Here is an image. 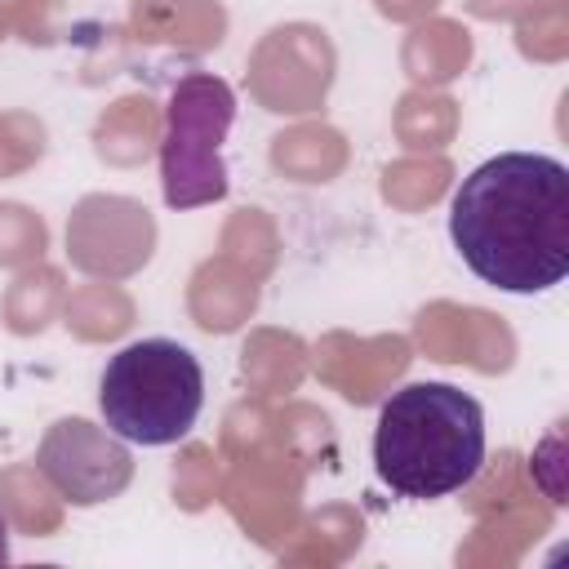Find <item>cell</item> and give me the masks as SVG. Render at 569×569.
Instances as JSON below:
<instances>
[{"mask_svg":"<svg viewBox=\"0 0 569 569\" xmlns=\"http://www.w3.org/2000/svg\"><path fill=\"white\" fill-rule=\"evenodd\" d=\"M449 240L476 280L547 293L569 276V169L542 151L476 164L449 200Z\"/></svg>","mask_w":569,"mask_h":569,"instance_id":"cell-1","label":"cell"},{"mask_svg":"<svg viewBox=\"0 0 569 569\" xmlns=\"http://www.w3.org/2000/svg\"><path fill=\"white\" fill-rule=\"evenodd\" d=\"M485 467V409L453 382L391 391L373 427V471L396 498H445Z\"/></svg>","mask_w":569,"mask_h":569,"instance_id":"cell-2","label":"cell"},{"mask_svg":"<svg viewBox=\"0 0 569 569\" xmlns=\"http://www.w3.org/2000/svg\"><path fill=\"white\" fill-rule=\"evenodd\" d=\"M98 409L116 440L173 445L204 409V369L173 338H138L120 347L98 378Z\"/></svg>","mask_w":569,"mask_h":569,"instance_id":"cell-3","label":"cell"},{"mask_svg":"<svg viewBox=\"0 0 569 569\" xmlns=\"http://www.w3.org/2000/svg\"><path fill=\"white\" fill-rule=\"evenodd\" d=\"M236 120V93L218 76H182L169 93L164 111V147H160V182L169 209H196L227 196L222 138Z\"/></svg>","mask_w":569,"mask_h":569,"instance_id":"cell-4","label":"cell"},{"mask_svg":"<svg viewBox=\"0 0 569 569\" xmlns=\"http://www.w3.org/2000/svg\"><path fill=\"white\" fill-rule=\"evenodd\" d=\"M36 462L53 480V489L67 493L71 502H102L129 485V453L111 440V431L102 436L80 418L53 422Z\"/></svg>","mask_w":569,"mask_h":569,"instance_id":"cell-5","label":"cell"},{"mask_svg":"<svg viewBox=\"0 0 569 569\" xmlns=\"http://www.w3.org/2000/svg\"><path fill=\"white\" fill-rule=\"evenodd\" d=\"M9 560V525H4V516H0V565Z\"/></svg>","mask_w":569,"mask_h":569,"instance_id":"cell-6","label":"cell"}]
</instances>
